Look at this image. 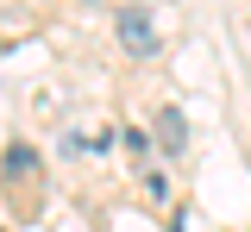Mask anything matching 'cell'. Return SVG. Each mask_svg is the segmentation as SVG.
Masks as SVG:
<instances>
[{
	"mask_svg": "<svg viewBox=\"0 0 251 232\" xmlns=\"http://www.w3.org/2000/svg\"><path fill=\"white\" fill-rule=\"evenodd\" d=\"M157 144H163V151H182V144H188V119L176 113V107L157 113Z\"/></svg>",
	"mask_w": 251,
	"mask_h": 232,
	"instance_id": "7a4b0ae2",
	"label": "cell"
},
{
	"mask_svg": "<svg viewBox=\"0 0 251 232\" xmlns=\"http://www.w3.org/2000/svg\"><path fill=\"white\" fill-rule=\"evenodd\" d=\"M170 232H182V226H170Z\"/></svg>",
	"mask_w": 251,
	"mask_h": 232,
	"instance_id": "277c9868",
	"label": "cell"
},
{
	"mask_svg": "<svg viewBox=\"0 0 251 232\" xmlns=\"http://www.w3.org/2000/svg\"><path fill=\"white\" fill-rule=\"evenodd\" d=\"M6 176H13V182H31V176H38V151H31V144H13V151H6Z\"/></svg>",
	"mask_w": 251,
	"mask_h": 232,
	"instance_id": "3957f363",
	"label": "cell"
},
{
	"mask_svg": "<svg viewBox=\"0 0 251 232\" xmlns=\"http://www.w3.org/2000/svg\"><path fill=\"white\" fill-rule=\"evenodd\" d=\"M88 6H94V0H88Z\"/></svg>",
	"mask_w": 251,
	"mask_h": 232,
	"instance_id": "5b68a950",
	"label": "cell"
},
{
	"mask_svg": "<svg viewBox=\"0 0 251 232\" xmlns=\"http://www.w3.org/2000/svg\"><path fill=\"white\" fill-rule=\"evenodd\" d=\"M113 32H120V44L132 50V57H151V50H157V32H151V19H145L138 6H126V13H120V25H113Z\"/></svg>",
	"mask_w": 251,
	"mask_h": 232,
	"instance_id": "6da1fadb",
	"label": "cell"
}]
</instances>
